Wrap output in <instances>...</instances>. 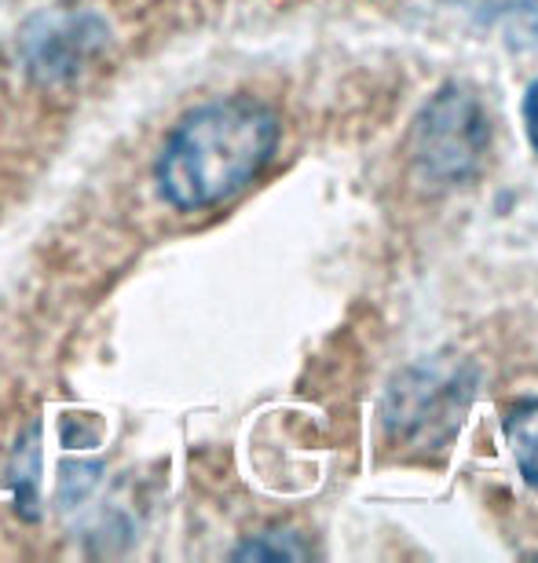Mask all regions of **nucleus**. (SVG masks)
<instances>
[{
  "instance_id": "obj_1",
  "label": "nucleus",
  "mask_w": 538,
  "mask_h": 563,
  "mask_svg": "<svg viewBox=\"0 0 538 563\" xmlns=\"http://www.w3.org/2000/svg\"><path fill=\"white\" fill-rule=\"evenodd\" d=\"M278 118L256 99L228 96L190 110L158 157V187L176 209H212L267 165Z\"/></svg>"
},
{
  "instance_id": "obj_2",
  "label": "nucleus",
  "mask_w": 538,
  "mask_h": 563,
  "mask_svg": "<svg viewBox=\"0 0 538 563\" xmlns=\"http://www.w3.org/2000/svg\"><path fill=\"white\" fill-rule=\"evenodd\" d=\"M491 146V121L473 92L440 88L414 125V165L432 184H462L480 168Z\"/></svg>"
},
{
  "instance_id": "obj_3",
  "label": "nucleus",
  "mask_w": 538,
  "mask_h": 563,
  "mask_svg": "<svg viewBox=\"0 0 538 563\" xmlns=\"http://www.w3.org/2000/svg\"><path fill=\"white\" fill-rule=\"evenodd\" d=\"M110 33L92 11H44L22 30L19 63L33 81L66 85L103 55Z\"/></svg>"
},
{
  "instance_id": "obj_4",
  "label": "nucleus",
  "mask_w": 538,
  "mask_h": 563,
  "mask_svg": "<svg viewBox=\"0 0 538 563\" xmlns=\"http://www.w3.org/2000/svg\"><path fill=\"white\" fill-rule=\"evenodd\" d=\"M469 388L462 380V369L443 366H421L410 369L407 377L396 380L385 402V428L392 435H418L421 443L429 439L451 435L462 424V410L469 402Z\"/></svg>"
},
{
  "instance_id": "obj_5",
  "label": "nucleus",
  "mask_w": 538,
  "mask_h": 563,
  "mask_svg": "<svg viewBox=\"0 0 538 563\" xmlns=\"http://www.w3.org/2000/svg\"><path fill=\"white\" fill-rule=\"evenodd\" d=\"M509 443H513V457L524 472V479L538 487V402H524L509 413L506 421Z\"/></svg>"
},
{
  "instance_id": "obj_6",
  "label": "nucleus",
  "mask_w": 538,
  "mask_h": 563,
  "mask_svg": "<svg viewBox=\"0 0 538 563\" xmlns=\"http://www.w3.org/2000/svg\"><path fill=\"white\" fill-rule=\"evenodd\" d=\"M15 479H11V490H15L19 512L22 516H37V435L22 439V450L15 457Z\"/></svg>"
},
{
  "instance_id": "obj_7",
  "label": "nucleus",
  "mask_w": 538,
  "mask_h": 563,
  "mask_svg": "<svg viewBox=\"0 0 538 563\" xmlns=\"http://www.w3.org/2000/svg\"><path fill=\"white\" fill-rule=\"evenodd\" d=\"M308 549L297 542L294 534H267V538H256V542H245L234 549V556H253V560H278V556H286V560H294V556H305Z\"/></svg>"
},
{
  "instance_id": "obj_8",
  "label": "nucleus",
  "mask_w": 538,
  "mask_h": 563,
  "mask_svg": "<svg viewBox=\"0 0 538 563\" xmlns=\"http://www.w3.org/2000/svg\"><path fill=\"white\" fill-rule=\"evenodd\" d=\"M458 4L480 22H502V19L531 15V11H538V0H458Z\"/></svg>"
},
{
  "instance_id": "obj_9",
  "label": "nucleus",
  "mask_w": 538,
  "mask_h": 563,
  "mask_svg": "<svg viewBox=\"0 0 538 563\" xmlns=\"http://www.w3.org/2000/svg\"><path fill=\"white\" fill-rule=\"evenodd\" d=\"M96 472L99 468H92V465H66L63 483H59V498L66 505L85 501L88 494H92V487H96Z\"/></svg>"
},
{
  "instance_id": "obj_10",
  "label": "nucleus",
  "mask_w": 538,
  "mask_h": 563,
  "mask_svg": "<svg viewBox=\"0 0 538 563\" xmlns=\"http://www.w3.org/2000/svg\"><path fill=\"white\" fill-rule=\"evenodd\" d=\"M524 129H528V140L538 154V81H531V88L524 92Z\"/></svg>"
}]
</instances>
